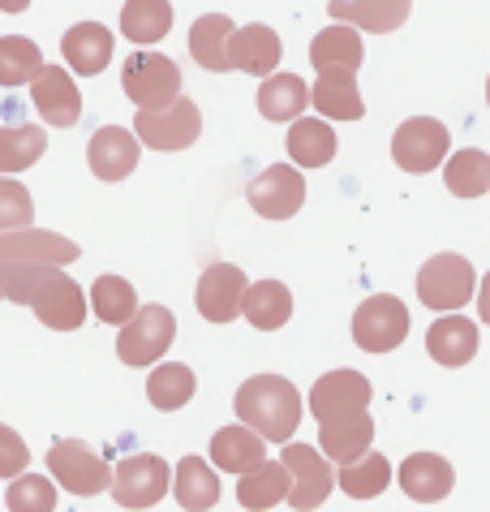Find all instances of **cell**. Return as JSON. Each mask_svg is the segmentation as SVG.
Returning <instances> with one entry per match:
<instances>
[{
    "label": "cell",
    "instance_id": "10",
    "mask_svg": "<svg viewBox=\"0 0 490 512\" xmlns=\"http://www.w3.org/2000/svg\"><path fill=\"white\" fill-rule=\"evenodd\" d=\"M198 130H203V117H198V104L194 99H177V104L168 108H138L134 117V134L147 142V147L155 151H181L190 147V142L198 138Z\"/></svg>",
    "mask_w": 490,
    "mask_h": 512
},
{
    "label": "cell",
    "instance_id": "7",
    "mask_svg": "<svg viewBox=\"0 0 490 512\" xmlns=\"http://www.w3.org/2000/svg\"><path fill=\"white\" fill-rule=\"evenodd\" d=\"M409 336V310L400 297L392 293H379V297H366L353 315V340L357 349L366 353H392L405 345Z\"/></svg>",
    "mask_w": 490,
    "mask_h": 512
},
{
    "label": "cell",
    "instance_id": "38",
    "mask_svg": "<svg viewBox=\"0 0 490 512\" xmlns=\"http://www.w3.org/2000/svg\"><path fill=\"white\" fill-rule=\"evenodd\" d=\"M443 181L456 198H478V194H490V155L486 151H456L448 155L443 164Z\"/></svg>",
    "mask_w": 490,
    "mask_h": 512
},
{
    "label": "cell",
    "instance_id": "39",
    "mask_svg": "<svg viewBox=\"0 0 490 512\" xmlns=\"http://www.w3.org/2000/svg\"><path fill=\"white\" fill-rule=\"evenodd\" d=\"M43 74V52L39 44L22 35H5L0 39V87H26Z\"/></svg>",
    "mask_w": 490,
    "mask_h": 512
},
{
    "label": "cell",
    "instance_id": "25",
    "mask_svg": "<svg viewBox=\"0 0 490 512\" xmlns=\"http://www.w3.org/2000/svg\"><path fill=\"white\" fill-rule=\"evenodd\" d=\"M288 495H293V469L284 461H263L258 469H250V474H241V482H237V500L250 512L276 508Z\"/></svg>",
    "mask_w": 490,
    "mask_h": 512
},
{
    "label": "cell",
    "instance_id": "36",
    "mask_svg": "<svg viewBox=\"0 0 490 512\" xmlns=\"http://www.w3.org/2000/svg\"><path fill=\"white\" fill-rule=\"evenodd\" d=\"M194 388H198V379H194V371H190L185 362H164V366H155L151 379H147L151 405L164 409V414H172V409H181V405H190V401H194Z\"/></svg>",
    "mask_w": 490,
    "mask_h": 512
},
{
    "label": "cell",
    "instance_id": "23",
    "mask_svg": "<svg viewBox=\"0 0 490 512\" xmlns=\"http://www.w3.org/2000/svg\"><path fill=\"white\" fill-rule=\"evenodd\" d=\"M61 48H65V61L74 74L95 78V74H104L108 61H112V31L99 22H78L65 31Z\"/></svg>",
    "mask_w": 490,
    "mask_h": 512
},
{
    "label": "cell",
    "instance_id": "20",
    "mask_svg": "<svg viewBox=\"0 0 490 512\" xmlns=\"http://www.w3.org/2000/svg\"><path fill=\"white\" fill-rule=\"evenodd\" d=\"M426 353L435 358L439 366H469L473 353H478V323L465 319V315H443L430 323L426 332Z\"/></svg>",
    "mask_w": 490,
    "mask_h": 512
},
{
    "label": "cell",
    "instance_id": "45",
    "mask_svg": "<svg viewBox=\"0 0 490 512\" xmlns=\"http://www.w3.org/2000/svg\"><path fill=\"white\" fill-rule=\"evenodd\" d=\"M486 99H490V82H486Z\"/></svg>",
    "mask_w": 490,
    "mask_h": 512
},
{
    "label": "cell",
    "instance_id": "35",
    "mask_svg": "<svg viewBox=\"0 0 490 512\" xmlns=\"http://www.w3.org/2000/svg\"><path fill=\"white\" fill-rule=\"evenodd\" d=\"M91 306H95V319L99 323H112V327H125L129 319L138 315V293L125 276H99L91 284Z\"/></svg>",
    "mask_w": 490,
    "mask_h": 512
},
{
    "label": "cell",
    "instance_id": "19",
    "mask_svg": "<svg viewBox=\"0 0 490 512\" xmlns=\"http://www.w3.org/2000/svg\"><path fill=\"white\" fill-rule=\"evenodd\" d=\"M228 56H233V69L241 74H254V78H271L284 56V44L271 26H241L228 39Z\"/></svg>",
    "mask_w": 490,
    "mask_h": 512
},
{
    "label": "cell",
    "instance_id": "17",
    "mask_svg": "<svg viewBox=\"0 0 490 512\" xmlns=\"http://www.w3.org/2000/svg\"><path fill=\"white\" fill-rule=\"evenodd\" d=\"M78 241L43 229H13L0 233V263H78Z\"/></svg>",
    "mask_w": 490,
    "mask_h": 512
},
{
    "label": "cell",
    "instance_id": "21",
    "mask_svg": "<svg viewBox=\"0 0 490 512\" xmlns=\"http://www.w3.org/2000/svg\"><path fill=\"white\" fill-rule=\"evenodd\" d=\"M413 0H331L327 13L336 22H349L357 31L370 35H392L396 26H405Z\"/></svg>",
    "mask_w": 490,
    "mask_h": 512
},
{
    "label": "cell",
    "instance_id": "28",
    "mask_svg": "<svg viewBox=\"0 0 490 512\" xmlns=\"http://www.w3.org/2000/svg\"><path fill=\"white\" fill-rule=\"evenodd\" d=\"M288 160L297 168H323L336 160V130L327 117H297L288 130Z\"/></svg>",
    "mask_w": 490,
    "mask_h": 512
},
{
    "label": "cell",
    "instance_id": "46",
    "mask_svg": "<svg viewBox=\"0 0 490 512\" xmlns=\"http://www.w3.org/2000/svg\"><path fill=\"white\" fill-rule=\"evenodd\" d=\"M0 297H5V289H0Z\"/></svg>",
    "mask_w": 490,
    "mask_h": 512
},
{
    "label": "cell",
    "instance_id": "1",
    "mask_svg": "<svg viewBox=\"0 0 490 512\" xmlns=\"http://www.w3.org/2000/svg\"><path fill=\"white\" fill-rule=\"evenodd\" d=\"M0 289L9 302L31 306L39 323L56 332H78L86 323V293L74 276H65L52 263H0Z\"/></svg>",
    "mask_w": 490,
    "mask_h": 512
},
{
    "label": "cell",
    "instance_id": "24",
    "mask_svg": "<svg viewBox=\"0 0 490 512\" xmlns=\"http://www.w3.org/2000/svg\"><path fill=\"white\" fill-rule=\"evenodd\" d=\"M211 461L215 469H228V474H250L267 461V439L254 431V426H224L211 439Z\"/></svg>",
    "mask_w": 490,
    "mask_h": 512
},
{
    "label": "cell",
    "instance_id": "16",
    "mask_svg": "<svg viewBox=\"0 0 490 512\" xmlns=\"http://www.w3.org/2000/svg\"><path fill=\"white\" fill-rule=\"evenodd\" d=\"M138 134L121 130V125H104L91 142H86V164H91V173L99 181H121L138 168L142 160V147H138Z\"/></svg>",
    "mask_w": 490,
    "mask_h": 512
},
{
    "label": "cell",
    "instance_id": "43",
    "mask_svg": "<svg viewBox=\"0 0 490 512\" xmlns=\"http://www.w3.org/2000/svg\"><path fill=\"white\" fill-rule=\"evenodd\" d=\"M478 319L490 323V272L482 276V289H478Z\"/></svg>",
    "mask_w": 490,
    "mask_h": 512
},
{
    "label": "cell",
    "instance_id": "13",
    "mask_svg": "<svg viewBox=\"0 0 490 512\" xmlns=\"http://www.w3.org/2000/svg\"><path fill=\"white\" fill-rule=\"evenodd\" d=\"M245 198H250V207L258 211V216H267V220L297 216L301 203H306V181H301V168L297 164H271L267 173H258L250 181Z\"/></svg>",
    "mask_w": 490,
    "mask_h": 512
},
{
    "label": "cell",
    "instance_id": "40",
    "mask_svg": "<svg viewBox=\"0 0 490 512\" xmlns=\"http://www.w3.org/2000/svg\"><path fill=\"white\" fill-rule=\"evenodd\" d=\"M56 478H43V474H18L9 482V495L5 504L9 512H52L56 508Z\"/></svg>",
    "mask_w": 490,
    "mask_h": 512
},
{
    "label": "cell",
    "instance_id": "4",
    "mask_svg": "<svg viewBox=\"0 0 490 512\" xmlns=\"http://www.w3.org/2000/svg\"><path fill=\"white\" fill-rule=\"evenodd\" d=\"M177 340V315L168 306H142L117 332V358L125 366H155Z\"/></svg>",
    "mask_w": 490,
    "mask_h": 512
},
{
    "label": "cell",
    "instance_id": "18",
    "mask_svg": "<svg viewBox=\"0 0 490 512\" xmlns=\"http://www.w3.org/2000/svg\"><path fill=\"white\" fill-rule=\"evenodd\" d=\"M396 478L409 500H417V504H439L456 482L452 465L443 461L439 452H413V457H405V465L396 469Z\"/></svg>",
    "mask_w": 490,
    "mask_h": 512
},
{
    "label": "cell",
    "instance_id": "6",
    "mask_svg": "<svg viewBox=\"0 0 490 512\" xmlns=\"http://www.w3.org/2000/svg\"><path fill=\"white\" fill-rule=\"evenodd\" d=\"M48 469L52 478L61 482V491L69 495H99L112 487V474L117 469H108V461L99 457L91 444H82V439H61V444L48 448Z\"/></svg>",
    "mask_w": 490,
    "mask_h": 512
},
{
    "label": "cell",
    "instance_id": "30",
    "mask_svg": "<svg viewBox=\"0 0 490 512\" xmlns=\"http://www.w3.org/2000/svg\"><path fill=\"white\" fill-rule=\"evenodd\" d=\"M310 108V87L297 74H271L258 87V112L267 121H297Z\"/></svg>",
    "mask_w": 490,
    "mask_h": 512
},
{
    "label": "cell",
    "instance_id": "12",
    "mask_svg": "<svg viewBox=\"0 0 490 512\" xmlns=\"http://www.w3.org/2000/svg\"><path fill=\"white\" fill-rule=\"evenodd\" d=\"M245 293H250V280H245L241 267L233 263H211L203 276H198V293L194 306L207 323H233L245 306Z\"/></svg>",
    "mask_w": 490,
    "mask_h": 512
},
{
    "label": "cell",
    "instance_id": "26",
    "mask_svg": "<svg viewBox=\"0 0 490 512\" xmlns=\"http://www.w3.org/2000/svg\"><path fill=\"white\" fill-rule=\"evenodd\" d=\"M362 35H357V26L349 22H336V26H327V31L314 35V44H310V65L319 69V74H327V69H362Z\"/></svg>",
    "mask_w": 490,
    "mask_h": 512
},
{
    "label": "cell",
    "instance_id": "3",
    "mask_svg": "<svg viewBox=\"0 0 490 512\" xmlns=\"http://www.w3.org/2000/svg\"><path fill=\"white\" fill-rule=\"evenodd\" d=\"M121 91L138 108H168L181 99V69L160 52H134L121 69Z\"/></svg>",
    "mask_w": 490,
    "mask_h": 512
},
{
    "label": "cell",
    "instance_id": "14",
    "mask_svg": "<svg viewBox=\"0 0 490 512\" xmlns=\"http://www.w3.org/2000/svg\"><path fill=\"white\" fill-rule=\"evenodd\" d=\"M288 469H293V495H288V504H293L297 512H310V508H319L331 487H336V474H331V461L323 457L319 448H310V444H293L288 439L284 444V457H280Z\"/></svg>",
    "mask_w": 490,
    "mask_h": 512
},
{
    "label": "cell",
    "instance_id": "44",
    "mask_svg": "<svg viewBox=\"0 0 490 512\" xmlns=\"http://www.w3.org/2000/svg\"><path fill=\"white\" fill-rule=\"evenodd\" d=\"M31 0H0V13H22Z\"/></svg>",
    "mask_w": 490,
    "mask_h": 512
},
{
    "label": "cell",
    "instance_id": "8",
    "mask_svg": "<svg viewBox=\"0 0 490 512\" xmlns=\"http://www.w3.org/2000/svg\"><path fill=\"white\" fill-rule=\"evenodd\" d=\"M172 487V465L155 452H138V457H125L112 474V500L121 508H151L160 504Z\"/></svg>",
    "mask_w": 490,
    "mask_h": 512
},
{
    "label": "cell",
    "instance_id": "5",
    "mask_svg": "<svg viewBox=\"0 0 490 512\" xmlns=\"http://www.w3.org/2000/svg\"><path fill=\"white\" fill-rule=\"evenodd\" d=\"M473 289H478V276H473V263L460 259V254H435L417 272V297L430 310L456 315L465 302H473Z\"/></svg>",
    "mask_w": 490,
    "mask_h": 512
},
{
    "label": "cell",
    "instance_id": "9",
    "mask_svg": "<svg viewBox=\"0 0 490 512\" xmlns=\"http://www.w3.org/2000/svg\"><path fill=\"white\" fill-rule=\"evenodd\" d=\"M448 147H452L448 125L435 117H413L392 138V160L405 173H435L439 164H448Z\"/></svg>",
    "mask_w": 490,
    "mask_h": 512
},
{
    "label": "cell",
    "instance_id": "42",
    "mask_svg": "<svg viewBox=\"0 0 490 512\" xmlns=\"http://www.w3.org/2000/svg\"><path fill=\"white\" fill-rule=\"evenodd\" d=\"M26 465H31L26 439L18 431H9V426H0V478H18L26 474Z\"/></svg>",
    "mask_w": 490,
    "mask_h": 512
},
{
    "label": "cell",
    "instance_id": "37",
    "mask_svg": "<svg viewBox=\"0 0 490 512\" xmlns=\"http://www.w3.org/2000/svg\"><path fill=\"white\" fill-rule=\"evenodd\" d=\"M336 482L353 500H374V495H383L387 482H392V465H387L383 452H366V457H357L353 465H340Z\"/></svg>",
    "mask_w": 490,
    "mask_h": 512
},
{
    "label": "cell",
    "instance_id": "32",
    "mask_svg": "<svg viewBox=\"0 0 490 512\" xmlns=\"http://www.w3.org/2000/svg\"><path fill=\"white\" fill-rule=\"evenodd\" d=\"M172 491H177L185 512H207L220 500V478L203 457H185L177 465V478H172Z\"/></svg>",
    "mask_w": 490,
    "mask_h": 512
},
{
    "label": "cell",
    "instance_id": "34",
    "mask_svg": "<svg viewBox=\"0 0 490 512\" xmlns=\"http://www.w3.org/2000/svg\"><path fill=\"white\" fill-rule=\"evenodd\" d=\"M48 151V134L39 125H0V173L13 177L31 168Z\"/></svg>",
    "mask_w": 490,
    "mask_h": 512
},
{
    "label": "cell",
    "instance_id": "15",
    "mask_svg": "<svg viewBox=\"0 0 490 512\" xmlns=\"http://www.w3.org/2000/svg\"><path fill=\"white\" fill-rule=\"evenodd\" d=\"M31 99H35L43 125H56V130H69L82 117V91L74 87V78L61 65H43V74L31 82Z\"/></svg>",
    "mask_w": 490,
    "mask_h": 512
},
{
    "label": "cell",
    "instance_id": "11",
    "mask_svg": "<svg viewBox=\"0 0 490 512\" xmlns=\"http://www.w3.org/2000/svg\"><path fill=\"white\" fill-rule=\"evenodd\" d=\"M310 414L319 426L370 414V379L357 371H331L310 388Z\"/></svg>",
    "mask_w": 490,
    "mask_h": 512
},
{
    "label": "cell",
    "instance_id": "31",
    "mask_svg": "<svg viewBox=\"0 0 490 512\" xmlns=\"http://www.w3.org/2000/svg\"><path fill=\"white\" fill-rule=\"evenodd\" d=\"M241 315L250 319L258 332H276V327H284L288 315H293V297H288V284H280V280H258V284H250Z\"/></svg>",
    "mask_w": 490,
    "mask_h": 512
},
{
    "label": "cell",
    "instance_id": "27",
    "mask_svg": "<svg viewBox=\"0 0 490 512\" xmlns=\"http://www.w3.org/2000/svg\"><path fill=\"white\" fill-rule=\"evenodd\" d=\"M370 439H374L370 414H357V418H340V422L319 426V448H323V457L331 465H353L357 457H366Z\"/></svg>",
    "mask_w": 490,
    "mask_h": 512
},
{
    "label": "cell",
    "instance_id": "33",
    "mask_svg": "<svg viewBox=\"0 0 490 512\" xmlns=\"http://www.w3.org/2000/svg\"><path fill=\"white\" fill-rule=\"evenodd\" d=\"M121 31L129 44H160L172 31V5L168 0H125Z\"/></svg>",
    "mask_w": 490,
    "mask_h": 512
},
{
    "label": "cell",
    "instance_id": "22",
    "mask_svg": "<svg viewBox=\"0 0 490 512\" xmlns=\"http://www.w3.org/2000/svg\"><path fill=\"white\" fill-rule=\"evenodd\" d=\"M310 104L327 121H357L366 112L353 69H327V74H319V82L310 87Z\"/></svg>",
    "mask_w": 490,
    "mask_h": 512
},
{
    "label": "cell",
    "instance_id": "2",
    "mask_svg": "<svg viewBox=\"0 0 490 512\" xmlns=\"http://www.w3.org/2000/svg\"><path fill=\"white\" fill-rule=\"evenodd\" d=\"M237 418L267 444H288L301 426V392L280 375H254L237 388Z\"/></svg>",
    "mask_w": 490,
    "mask_h": 512
},
{
    "label": "cell",
    "instance_id": "29",
    "mask_svg": "<svg viewBox=\"0 0 490 512\" xmlns=\"http://www.w3.org/2000/svg\"><path fill=\"white\" fill-rule=\"evenodd\" d=\"M228 39H233V18L224 13H207L190 26V52L194 61L211 69V74H228L233 69V56H228Z\"/></svg>",
    "mask_w": 490,
    "mask_h": 512
},
{
    "label": "cell",
    "instance_id": "41",
    "mask_svg": "<svg viewBox=\"0 0 490 512\" xmlns=\"http://www.w3.org/2000/svg\"><path fill=\"white\" fill-rule=\"evenodd\" d=\"M31 220H35V203L26 186H18L13 177H0V233L31 229Z\"/></svg>",
    "mask_w": 490,
    "mask_h": 512
}]
</instances>
